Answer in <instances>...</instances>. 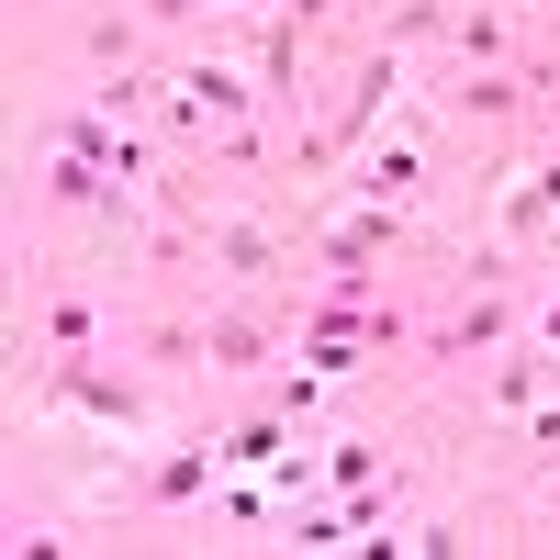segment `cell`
Instances as JSON below:
<instances>
[{
	"label": "cell",
	"instance_id": "obj_1",
	"mask_svg": "<svg viewBox=\"0 0 560 560\" xmlns=\"http://www.w3.org/2000/svg\"><path fill=\"white\" fill-rule=\"evenodd\" d=\"M45 415H90L102 438H124V448H158V404L124 382V370H102V348L90 359H57L45 370Z\"/></svg>",
	"mask_w": 560,
	"mask_h": 560
},
{
	"label": "cell",
	"instance_id": "obj_2",
	"mask_svg": "<svg viewBox=\"0 0 560 560\" xmlns=\"http://www.w3.org/2000/svg\"><path fill=\"white\" fill-rule=\"evenodd\" d=\"M168 124L179 135H247L258 124V79L236 57H191V68L168 79Z\"/></svg>",
	"mask_w": 560,
	"mask_h": 560
},
{
	"label": "cell",
	"instance_id": "obj_3",
	"mask_svg": "<svg viewBox=\"0 0 560 560\" xmlns=\"http://www.w3.org/2000/svg\"><path fill=\"white\" fill-rule=\"evenodd\" d=\"M191 247H202L224 280H269L280 258H292V236H280V224H258V213H191Z\"/></svg>",
	"mask_w": 560,
	"mask_h": 560
},
{
	"label": "cell",
	"instance_id": "obj_4",
	"mask_svg": "<svg viewBox=\"0 0 560 560\" xmlns=\"http://www.w3.org/2000/svg\"><path fill=\"white\" fill-rule=\"evenodd\" d=\"M549 213H560V158H549V168H504V202H493V247H482V280L504 269V247L549 236Z\"/></svg>",
	"mask_w": 560,
	"mask_h": 560
},
{
	"label": "cell",
	"instance_id": "obj_5",
	"mask_svg": "<svg viewBox=\"0 0 560 560\" xmlns=\"http://www.w3.org/2000/svg\"><path fill=\"white\" fill-rule=\"evenodd\" d=\"M213 482H224V448H158L147 459V493L158 504H202Z\"/></svg>",
	"mask_w": 560,
	"mask_h": 560
},
{
	"label": "cell",
	"instance_id": "obj_6",
	"mask_svg": "<svg viewBox=\"0 0 560 560\" xmlns=\"http://www.w3.org/2000/svg\"><path fill=\"white\" fill-rule=\"evenodd\" d=\"M292 438H303V427L269 404V415H247V427H236V438H213V448H224V471H269V459L292 448Z\"/></svg>",
	"mask_w": 560,
	"mask_h": 560
},
{
	"label": "cell",
	"instance_id": "obj_7",
	"mask_svg": "<svg viewBox=\"0 0 560 560\" xmlns=\"http://www.w3.org/2000/svg\"><path fill=\"white\" fill-rule=\"evenodd\" d=\"M258 359H269V325H247V314H213V325H202V370L236 382V370H258Z\"/></svg>",
	"mask_w": 560,
	"mask_h": 560
},
{
	"label": "cell",
	"instance_id": "obj_8",
	"mask_svg": "<svg viewBox=\"0 0 560 560\" xmlns=\"http://www.w3.org/2000/svg\"><path fill=\"white\" fill-rule=\"evenodd\" d=\"M448 57L459 68H504V12H493V0H471V12L448 23Z\"/></svg>",
	"mask_w": 560,
	"mask_h": 560
},
{
	"label": "cell",
	"instance_id": "obj_9",
	"mask_svg": "<svg viewBox=\"0 0 560 560\" xmlns=\"http://www.w3.org/2000/svg\"><path fill=\"white\" fill-rule=\"evenodd\" d=\"M516 113V79L504 68H459V124H504Z\"/></svg>",
	"mask_w": 560,
	"mask_h": 560
},
{
	"label": "cell",
	"instance_id": "obj_10",
	"mask_svg": "<svg viewBox=\"0 0 560 560\" xmlns=\"http://www.w3.org/2000/svg\"><path fill=\"white\" fill-rule=\"evenodd\" d=\"M45 337H57V359H90V348H102V314H90V292H57Z\"/></svg>",
	"mask_w": 560,
	"mask_h": 560
},
{
	"label": "cell",
	"instance_id": "obj_11",
	"mask_svg": "<svg viewBox=\"0 0 560 560\" xmlns=\"http://www.w3.org/2000/svg\"><path fill=\"white\" fill-rule=\"evenodd\" d=\"M549 370H560L549 348H538V359H504V370H493V415H527V404L549 393Z\"/></svg>",
	"mask_w": 560,
	"mask_h": 560
},
{
	"label": "cell",
	"instance_id": "obj_12",
	"mask_svg": "<svg viewBox=\"0 0 560 560\" xmlns=\"http://www.w3.org/2000/svg\"><path fill=\"white\" fill-rule=\"evenodd\" d=\"M325 448V482H337V493H359L370 471H382V438H314Z\"/></svg>",
	"mask_w": 560,
	"mask_h": 560
},
{
	"label": "cell",
	"instance_id": "obj_13",
	"mask_svg": "<svg viewBox=\"0 0 560 560\" xmlns=\"http://www.w3.org/2000/svg\"><path fill=\"white\" fill-rule=\"evenodd\" d=\"M459 12H448V0H393V12H382V45H427V34H448Z\"/></svg>",
	"mask_w": 560,
	"mask_h": 560
},
{
	"label": "cell",
	"instance_id": "obj_14",
	"mask_svg": "<svg viewBox=\"0 0 560 560\" xmlns=\"http://www.w3.org/2000/svg\"><path fill=\"white\" fill-rule=\"evenodd\" d=\"M325 393H337V382H325V370H280V393H269V404L292 415V427H314V404H325Z\"/></svg>",
	"mask_w": 560,
	"mask_h": 560
},
{
	"label": "cell",
	"instance_id": "obj_15",
	"mask_svg": "<svg viewBox=\"0 0 560 560\" xmlns=\"http://www.w3.org/2000/svg\"><path fill=\"white\" fill-rule=\"evenodd\" d=\"M493 337H504V303L482 292L471 314H459V325H448V359H471V348H493Z\"/></svg>",
	"mask_w": 560,
	"mask_h": 560
},
{
	"label": "cell",
	"instance_id": "obj_16",
	"mask_svg": "<svg viewBox=\"0 0 560 560\" xmlns=\"http://www.w3.org/2000/svg\"><path fill=\"white\" fill-rule=\"evenodd\" d=\"M292 549H348V504H303V516H292Z\"/></svg>",
	"mask_w": 560,
	"mask_h": 560
},
{
	"label": "cell",
	"instance_id": "obj_17",
	"mask_svg": "<svg viewBox=\"0 0 560 560\" xmlns=\"http://www.w3.org/2000/svg\"><path fill=\"white\" fill-rule=\"evenodd\" d=\"M538 348H549V359H560V303H549V314H538Z\"/></svg>",
	"mask_w": 560,
	"mask_h": 560
},
{
	"label": "cell",
	"instance_id": "obj_18",
	"mask_svg": "<svg viewBox=\"0 0 560 560\" xmlns=\"http://www.w3.org/2000/svg\"><path fill=\"white\" fill-rule=\"evenodd\" d=\"M202 12H258V0H202Z\"/></svg>",
	"mask_w": 560,
	"mask_h": 560
}]
</instances>
